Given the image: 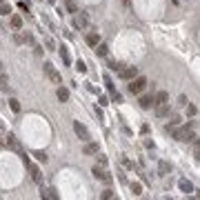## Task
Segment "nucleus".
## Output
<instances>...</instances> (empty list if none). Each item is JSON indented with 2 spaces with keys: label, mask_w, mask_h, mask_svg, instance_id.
Listing matches in <instances>:
<instances>
[{
  "label": "nucleus",
  "mask_w": 200,
  "mask_h": 200,
  "mask_svg": "<svg viewBox=\"0 0 200 200\" xmlns=\"http://www.w3.org/2000/svg\"><path fill=\"white\" fill-rule=\"evenodd\" d=\"M147 87V78L145 76H138V78H134V80H129V94H134V96H140L142 91H145Z\"/></svg>",
  "instance_id": "1"
},
{
  "label": "nucleus",
  "mask_w": 200,
  "mask_h": 200,
  "mask_svg": "<svg viewBox=\"0 0 200 200\" xmlns=\"http://www.w3.org/2000/svg\"><path fill=\"white\" fill-rule=\"evenodd\" d=\"M91 174H94V178H96V180H102L105 185H109V182L113 180V178H111V174L107 171L105 165H96V167L91 169Z\"/></svg>",
  "instance_id": "2"
},
{
  "label": "nucleus",
  "mask_w": 200,
  "mask_h": 200,
  "mask_svg": "<svg viewBox=\"0 0 200 200\" xmlns=\"http://www.w3.org/2000/svg\"><path fill=\"white\" fill-rule=\"evenodd\" d=\"M22 156V162L27 165V169H29V174H31V180L36 182V185H40V182H42V174H40V169L36 167V165H31V160L27 158V153H20Z\"/></svg>",
  "instance_id": "3"
},
{
  "label": "nucleus",
  "mask_w": 200,
  "mask_h": 200,
  "mask_svg": "<svg viewBox=\"0 0 200 200\" xmlns=\"http://www.w3.org/2000/svg\"><path fill=\"white\" fill-rule=\"evenodd\" d=\"M42 69H45V76H47V78L51 80V82H56V85H60V82H62V76L58 73V69H56V67L51 65V62H45V67H42Z\"/></svg>",
  "instance_id": "4"
},
{
  "label": "nucleus",
  "mask_w": 200,
  "mask_h": 200,
  "mask_svg": "<svg viewBox=\"0 0 200 200\" xmlns=\"http://www.w3.org/2000/svg\"><path fill=\"white\" fill-rule=\"evenodd\" d=\"M73 131H76V136H78L82 142H89V138H91V136H89V129L85 127L80 120H73Z\"/></svg>",
  "instance_id": "5"
},
{
  "label": "nucleus",
  "mask_w": 200,
  "mask_h": 200,
  "mask_svg": "<svg viewBox=\"0 0 200 200\" xmlns=\"http://www.w3.org/2000/svg\"><path fill=\"white\" fill-rule=\"evenodd\" d=\"M118 76L122 78V80H134V78L140 76V71H138V67H125V69L120 71Z\"/></svg>",
  "instance_id": "6"
},
{
  "label": "nucleus",
  "mask_w": 200,
  "mask_h": 200,
  "mask_svg": "<svg viewBox=\"0 0 200 200\" xmlns=\"http://www.w3.org/2000/svg\"><path fill=\"white\" fill-rule=\"evenodd\" d=\"M73 27H76V29H87V27H89L87 14H82V11H80V14H76V18H73Z\"/></svg>",
  "instance_id": "7"
},
{
  "label": "nucleus",
  "mask_w": 200,
  "mask_h": 200,
  "mask_svg": "<svg viewBox=\"0 0 200 200\" xmlns=\"http://www.w3.org/2000/svg\"><path fill=\"white\" fill-rule=\"evenodd\" d=\"M5 147H9V149H14V151H20V142H18V138H16L14 134H5Z\"/></svg>",
  "instance_id": "8"
},
{
  "label": "nucleus",
  "mask_w": 200,
  "mask_h": 200,
  "mask_svg": "<svg viewBox=\"0 0 200 200\" xmlns=\"http://www.w3.org/2000/svg\"><path fill=\"white\" fill-rule=\"evenodd\" d=\"M140 107H142V109H151V107H156V96H149V94H147V96H140Z\"/></svg>",
  "instance_id": "9"
},
{
  "label": "nucleus",
  "mask_w": 200,
  "mask_h": 200,
  "mask_svg": "<svg viewBox=\"0 0 200 200\" xmlns=\"http://www.w3.org/2000/svg\"><path fill=\"white\" fill-rule=\"evenodd\" d=\"M169 113H171L169 102H165V105H156V116L158 118H169Z\"/></svg>",
  "instance_id": "10"
},
{
  "label": "nucleus",
  "mask_w": 200,
  "mask_h": 200,
  "mask_svg": "<svg viewBox=\"0 0 200 200\" xmlns=\"http://www.w3.org/2000/svg\"><path fill=\"white\" fill-rule=\"evenodd\" d=\"M178 187H180V191L185 193V196H189V193L193 191V185H191L187 178H180V180H178Z\"/></svg>",
  "instance_id": "11"
},
{
  "label": "nucleus",
  "mask_w": 200,
  "mask_h": 200,
  "mask_svg": "<svg viewBox=\"0 0 200 200\" xmlns=\"http://www.w3.org/2000/svg\"><path fill=\"white\" fill-rule=\"evenodd\" d=\"M82 151H85V156L98 153V151H100V145H98V142H91V140H89V142H85V149H82Z\"/></svg>",
  "instance_id": "12"
},
{
  "label": "nucleus",
  "mask_w": 200,
  "mask_h": 200,
  "mask_svg": "<svg viewBox=\"0 0 200 200\" xmlns=\"http://www.w3.org/2000/svg\"><path fill=\"white\" fill-rule=\"evenodd\" d=\"M87 45H89V47H98V45H100V36H98V33H96V31H89L87 33Z\"/></svg>",
  "instance_id": "13"
},
{
  "label": "nucleus",
  "mask_w": 200,
  "mask_h": 200,
  "mask_svg": "<svg viewBox=\"0 0 200 200\" xmlns=\"http://www.w3.org/2000/svg\"><path fill=\"white\" fill-rule=\"evenodd\" d=\"M180 122H182V118H180V116H174V118H171L167 125H165V131H174V129L178 127Z\"/></svg>",
  "instance_id": "14"
},
{
  "label": "nucleus",
  "mask_w": 200,
  "mask_h": 200,
  "mask_svg": "<svg viewBox=\"0 0 200 200\" xmlns=\"http://www.w3.org/2000/svg\"><path fill=\"white\" fill-rule=\"evenodd\" d=\"M56 96H58V100H60V102H67V100H69V89H67V87H58Z\"/></svg>",
  "instance_id": "15"
},
{
  "label": "nucleus",
  "mask_w": 200,
  "mask_h": 200,
  "mask_svg": "<svg viewBox=\"0 0 200 200\" xmlns=\"http://www.w3.org/2000/svg\"><path fill=\"white\" fill-rule=\"evenodd\" d=\"M169 102V91H158L156 94V105H165Z\"/></svg>",
  "instance_id": "16"
},
{
  "label": "nucleus",
  "mask_w": 200,
  "mask_h": 200,
  "mask_svg": "<svg viewBox=\"0 0 200 200\" xmlns=\"http://www.w3.org/2000/svg\"><path fill=\"white\" fill-rule=\"evenodd\" d=\"M171 134H174V138H176V140L185 142V136H187V127H180V129H174V131H171Z\"/></svg>",
  "instance_id": "17"
},
{
  "label": "nucleus",
  "mask_w": 200,
  "mask_h": 200,
  "mask_svg": "<svg viewBox=\"0 0 200 200\" xmlns=\"http://www.w3.org/2000/svg\"><path fill=\"white\" fill-rule=\"evenodd\" d=\"M40 198H49V200H58V193H56V189H42V191H40Z\"/></svg>",
  "instance_id": "18"
},
{
  "label": "nucleus",
  "mask_w": 200,
  "mask_h": 200,
  "mask_svg": "<svg viewBox=\"0 0 200 200\" xmlns=\"http://www.w3.org/2000/svg\"><path fill=\"white\" fill-rule=\"evenodd\" d=\"M158 171H160V176H167L169 171H171V165L165 162V160H160V162H158Z\"/></svg>",
  "instance_id": "19"
},
{
  "label": "nucleus",
  "mask_w": 200,
  "mask_h": 200,
  "mask_svg": "<svg viewBox=\"0 0 200 200\" xmlns=\"http://www.w3.org/2000/svg\"><path fill=\"white\" fill-rule=\"evenodd\" d=\"M107 54H109V47H107L105 42H100L98 47H96V56H100V58H105Z\"/></svg>",
  "instance_id": "20"
},
{
  "label": "nucleus",
  "mask_w": 200,
  "mask_h": 200,
  "mask_svg": "<svg viewBox=\"0 0 200 200\" xmlns=\"http://www.w3.org/2000/svg\"><path fill=\"white\" fill-rule=\"evenodd\" d=\"M107 67H109L111 71H118V73L125 69V67H122V62H120V60H109V65H107Z\"/></svg>",
  "instance_id": "21"
},
{
  "label": "nucleus",
  "mask_w": 200,
  "mask_h": 200,
  "mask_svg": "<svg viewBox=\"0 0 200 200\" xmlns=\"http://www.w3.org/2000/svg\"><path fill=\"white\" fill-rule=\"evenodd\" d=\"M60 58H62V62H65V65H71L69 51H67V47H65V45H62V47H60Z\"/></svg>",
  "instance_id": "22"
},
{
  "label": "nucleus",
  "mask_w": 200,
  "mask_h": 200,
  "mask_svg": "<svg viewBox=\"0 0 200 200\" xmlns=\"http://www.w3.org/2000/svg\"><path fill=\"white\" fill-rule=\"evenodd\" d=\"M11 27H14V29H20L22 27V18L20 16H11Z\"/></svg>",
  "instance_id": "23"
},
{
  "label": "nucleus",
  "mask_w": 200,
  "mask_h": 200,
  "mask_svg": "<svg viewBox=\"0 0 200 200\" xmlns=\"http://www.w3.org/2000/svg\"><path fill=\"white\" fill-rule=\"evenodd\" d=\"M9 107H11V111H16V113L20 111V102L16 100V98H9Z\"/></svg>",
  "instance_id": "24"
},
{
  "label": "nucleus",
  "mask_w": 200,
  "mask_h": 200,
  "mask_svg": "<svg viewBox=\"0 0 200 200\" xmlns=\"http://www.w3.org/2000/svg\"><path fill=\"white\" fill-rule=\"evenodd\" d=\"M131 191H134V196H140V193H142L140 182H131Z\"/></svg>",
  "instance_id": "25"
},
{
  "label": "nucleus",
  "mask_w": 200,
  "mask_h": 200,
  "mask_svg": "<svg viewBox=\"0 0 200 200\" xmlns=\"http://www.w3.org/2000/svg\"><path fill=\"white\" fill-rule=\"evenodd\" d=\"M196 113H198V107H196V105H191V102H189V105H187V116H191V118H193V116H196Z\"/></svg>",
  "instance_id": "26"
},
{
  "label": "nucleus",
  "mask_w": 200,
  "mask_h": 200,
  "mask_svg": "<svg viewBox=\"0 0 200 200\" xmlns=\"http://www.w3.org/2000/svg\"><path fill=\"white\" fill-rule=\"evenodd\" d=\"M73 69H76V71H80V73H85V71H87V65H85L82 60H78V62H76V67H73Z\"/></svg>",
  "instance_id": "27"
},
{
  "label": "nucleus",
  "mask_w": 200,
  "mask_h": 200,
  "mask_svg": "<svg viewBox=\"0 0 200 200\" xmlns=\"http://www.w3.org/2000/svg\"><path fill=\"white\" fill-rule=\"evenodd\" d=\"M113 196H116V193H113L111 189H105V191H102V193H100V198H105V200H111Z\"/></svg>",
  "instance_id": "28"
},
{
  "label": "nucleus",
  "mask_w": 200,
  "mask_h": 200,
  "mask_svg": "<svg viewBox=\"0 0 200 200\" xmlns=\"http://www.w3.org/2000/svg\"><path fill=\"white\" fill-rule=\"evenodd\" d=\"M33 156H36V158L40 160V162H47V160H49V158H47V153H45V151H36V153H33Z\"/></svg>",
  "instance_id": "29"
},
{
  "label": "nucleus",
  "mask_w": 200,
  "mask_h": 200,
  "mask_svg": "<svg viewBox=\"0 0 200 200\" xmlns=\"http://www.w3.org/2000/svg\"><path fill=\"white\" fill-rule=\"evenodd\" d=\"M193 147H196V158L200 160V136L196 138V142H193Z\"/></svg>",
  "instance_id": "30"
},
{
  "label": "nucleus",
  "mask_w": 200,
  "mask_h": 200,
  "mask_svg": "<svg viewBox=\"0 0 200 200\" xmlns=\"http://www.w3.org/2000/svg\"><path fill=\"white\" fill-rule=\"evenodd\" d=\"M0 9H2V16H9L11 14V7H9L7 2H2V7H0Z\"/></svg>",
  "instance_id": "31"
},
{
  "label": "nucleus",
  "mask_w": 200,
  "mask_h": 200,
  "mask_svg": "<svg viewBox=\"0 0 200 200\" xmlns=\"http://www.w3.org/2000/svg\"><path fill=\"white\" fill-rule=\"evenodd\" d=\"M0 80H2V89L7 91V87H9V78H7V73H2V78H0Z\"/></svg>",
  "instance_id": "32"
},
{
  "label": "nucleus",
  "mask_w": 200,
  "mask_h": 200,
  "mask_svg": "<svg viewBox=\"0 0 200 200\" xmlns=\"http://www.w3.org/2000/svg\"><path fill=\"white\" fill-rule=\"evenodd\" d=\"M111 100H113V102H122V96H120L118 91H113V94H111Z\"/></svg>",
  "instance_id": "33"
},
{
  "label": "nucleus",
  "mask_w": 200,
  "mask_h": 200,
  "mask_svg": "<svg viewBox=\"0 0 200 200\" xmlns=\"http://www.w3.org/2000/svg\"><path fill=\"white\" fill-rule=\"evenodd\" d=\"M178 105H180V107H187V105H189V100H187V96H180V98H178Z\"/></svg>",
  "instance_id": "34"
},
{
  "label": "nucleus",
  "mask_w": 200,
  "mask_h": 200,
  "mask_svg": "<svg viewBox=\"0 0 200 200\" xmlns=\"http://www.w3.org/2000/svg\"><path fill=\"white\" fill-rule=\"evenodd\" d=\"M122 165H125V167H127V169H134V162H131L129 158H122Z\"/></svg>",
  "instance_id": "35"
},
{
  "label": "nucleus",
  "mask_w": 200,
  "mask_h": 200,
  "mask_svg": "<svg viewBox=\"0 0 200 200\" xmlns=\"http://www.w3.org/2000/svg\"><path fill=\"white\" fill-rule=\"evenodd\" d=\"M145 147H147V149H153V147H156V142H153V140H145Z\"/></svg>",
  "instance_id": "36"
},
{
  "label": "nucleus",
  "mask_w": 200,
  "mask_h": 200,
  "mask_svg": "<svg viewBox=\"0 0 200 200\" xmlns=\"http://www.w3.org/2000/svg\"><path fill=\"white\" fill-rule=\"evenodd\" d=\"M140 134H145V136L149 134V125H142V127H140Z\"/></svg>",
  "instance_id": "37"
},
{
  "label": "nucleus",
  "mask_w": 200,
  "mask_h": 200,
  "mask_svg": "<svg viewBox=\"0 0 200 200\" xmlns=\"http://www.w3.org/2000/svg\"><path fill=\"white\" fill-rule=\"evenodd\" d=\"M98 165H105V167H107V158L105 156H98Z\"/></svg>",
  "instance_id": "38"
},
{
  "label": "nucleus",
  "mask_w": 200,
  "mask_h": 200,
  "mask_svg": "<svg viewBox=\"0 0 200 200\" xmlns=\"http://www.w3.org/2000/svg\"><path fill=\"white\" fill-rule=\"evenodd\" d=\"M65 2H67V5H71V2H73V0H65Z\"/></svg>",
  "instance_id": "39"
}]
</instances>
